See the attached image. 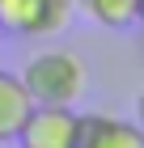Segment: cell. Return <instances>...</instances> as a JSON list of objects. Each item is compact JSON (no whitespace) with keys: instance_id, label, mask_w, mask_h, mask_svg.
Masks as SVG:
<instances>
[{"instance_id":"8992f818","label":"cell","mask_w":144,"mask_h":148,"mask_svg":"<svg viewBox=\"0 0 144 148\" xmlns=\"http://www.w3.org/2000/svg\"><path fill=\"white\" fill-rule=\"evenodd\" d=\"M76 9H85L106 30H127L140 21V0H76Z\"/></svg>"},{"instance_id":"7a4b0ae2","label":"cell","mask_w":144,"mask_h":148,"mask_svg":"<svg viewBox=\"0 0 144 148\" xmlns=\"http://www.w3.org/2000/svg\"><path fill=\"white\" fill-rule=\"evenodd\" d=\"M76 17V0H0V30L21 38L64 34Z\"/></svg>"},{"instance_id":"3957f363","label":"cell","mask_w":144,"mask_h":148,"mask_svg":"<svg viewBox=\"0 0 144 148\" xmlns=\"http://www.w3.org/2000/svg\"><path fill=\"white\" fill-rule=\"evenodd\" d=\"M76 123L81 114L72 106H34L17 144L21 148H76Z\"/></svg>"},{"instance_id":"6da1fadb","label":"cell","mask_w":144,"mask_h":148,"mask_svg":"<svg viewBox=\"0 0 144 148\" xmlns=\"http://www.w3.org/2000/svg\"><path fill=\"white\" fill-rule=\"evenodd\" d=\"M21 85L34 106H76L89 85V72L72 51H43L21 68Z\"/></svg>"},{"instance_id":"30bf717a","label":"cell","mask_w":144,"mask_h":148,"mask_svg":"<svg viewBox=\"0 0 144 148\" xmlns=\"http://www.w3.org/2000/svg\"><path fill=\"white\" fill-rule=\"evenodd\" d=\"M140 17H144V0H140Z\"/></svg>"},{"instance_id":"9c48e42d","label":"cell","mask_w":144,"mask_h":148,"mask_svg":"<svg viewBox=\"0 0 144 148\" xmlns=\"http://www.w3.org/2000/svg\"><path fill=\"white\" fill-rule=\"evenodd\" d=\"M0 51H4V30H0Z\"/></svg>"},{"instance_id":"5b68a950","label":"cell","mask_w":144,"mask_h":148,"mask_svg":"<svg viewBox=\"0 0 144 148\" xmlns=\"http://www.w3.org/2000/svg\"><path fill=\"white\" fill-rule=\"evenodd\" d=\"M30 110H34V97H30V89L21 85V76L0 72V144H9V140L21 136Z\"/></svg>"},{"instance_id":"277c9868","label":"cell","mask_w":144,"mask_h":148,"mask_svg":"<svg viewBox=\"0 0 144 148\" xmlns=\"http://www.w3.org/2000/svg\"><path fill=\"white\" fill-rule=\"evenodd\" d=\"M76 148H144V131L127 119L110 114H81L76 123Z\"/></svg>"},{"instance_id":"8fae6325","label":"cell","mask_w":144,"mask_h":148,"mask_svg":"<svg viewBox=\"0 0 144 148\" xmlns=\"http://www.w3.org/2000/svg\"><path fill=\"white\" fill-rule=\"evenodd\" d=\"M140 25H144V17H140Z\"/></svg>"},{"instance_id":"ba28073f","label":"cell","mask_w":144,"mask_h":148,"mask_svg":"<svg viewBox=\"0 0 144 148\" xmlns=\"http://www.w3.org/2000/svg\"><path fill=\"white\" fill-rule=\"evenodd\" d=\"M4 148H21V144H17V140H9V144H4Z\"/></svg>"},{"instance_id":"52a82bcc","label":"cell","mask_w":144,"mask_h":148,"mask_svg":"<svg viewBox=\"0 0 144 148\" xmlns=\"http://www.w3.org/2000/svg\"><path fill=\"white\" fill-rule=\"evenodd\" d=\"M136 127H140V131H144V93H140V97H136Z\"/></svg>"}]
</instances>
